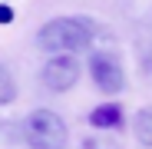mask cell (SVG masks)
I'll list each match as a JSON object with an SVG mask.
<instances>
[{
  "mask_svg": "<svg viewBox=\"0 0 152 149\" xmlns=\"http://www.w3.org/2000/svg\"><path fill=\"white\" fill-rule=\"evenodd\" d=\"M96 37V23L89 17H53L37 30V46L43 53H76L86 50Z\"/></svg>",
  "mask_w": 152,
  "mask_h": 149,
  "instance_id": "6da1fadb",
  "label": "cell"
},
{
  "mask_svg": "<svg viewBox=\"0 0 152 149\" xmlns=\"http://www.w3.org/2000/svg\"><path fill=\"white\" fill-rule=\"evenodd\" d=\"M23 139L30 149H63L69 133H66V123L53 109H33L23 119Z\"/></svg>",
  "mask_w": 152,
  "mask_h": 149,
  "instance_id": "7a4b0ae2",
  "label": "cell"
},
{
  "mask_svg": "<svg viewBox=\"0 0 152 149\" xmlns=\"http://www.w3.org/2000/svg\"><path fill=\"white\" fill-rule=\"evenodd\" d=\"M80 76H83V66H80V60H76L73 53H50V60H46L43 70H40L43 86L53 90V93L73 90L76 83H80Z\"/></svg>",
  "mask_w": 152,
  "mask_h": 149,
  "instance_id": "3957f363",
  "label": "cell"
},
{
  "mask_svg": "<svg viewBox=\"0 0 152 149\" xmlns=\"http://www.w3.org/2000/svg\"><path fill=\"white\" fill-rule=\"evenodd\" d=\"M89 76H93L96 90L106 93V96H116L126 86V70H122L119 57L109 53V50H96V53H89Z\"/></svg>",
  "mask_w": 152,
  "mask_h": 149,
  "instance_id": "277c9868",
  "label": "cell"
},
{
  "mask_svg": "<svg viewBox=\"0 0 152 149\" xmlns=\"http://www.w3.org/2000/svg\"><path fill=\"white\" fill-rule=\"evenodd\" d=\"M89 126L93 129H119L122 126V106L119 103H103L89 113Z\"/></svg>",
  "mask_w": 152,
  "mask_h": 149,
  "instance_id": "5b68a950",
  "label": "cell"
},
{
  "mask_svg": "<svg viewBox=\"0 0 152 149\" xmlns=\"http://www.w3.org/2000/svg\"><path fill=\"white\" fill-rule=\"evenodd\" d=\"M132 133L139 139V146H149L152 149V106H142L132 119Z\"/></svg>",
  "mask_w": 152,
  "mask_h": 149,
  "instance_id": "8992f818",
  "label": "cell"
},
{
  "mask_svg": "<svg viewBox=\"0 0 152 149\" xmlns=\"http://www.w3.org/2000/svg\"><path fill=\"white\" fill-rule=\"evenodd\" d=\"M13 96H17V83H13V73L0 63V106H7L13 103Z\"/></svg>",
  "mask_w": 152,
  "mask_h": 149,
  "instance_id": "52a82bcc",
  "label": "cell"
}]
</instances>
